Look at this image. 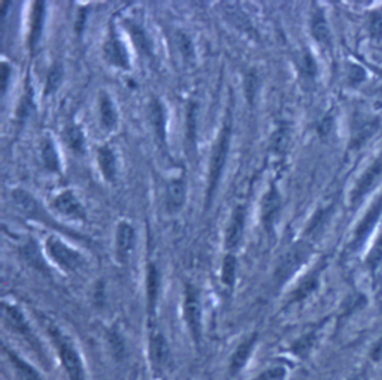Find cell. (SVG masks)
I'll list each match as a JSON object with an SVG mask.
<instances>
[{
  "instance_id": "cell-1",
  "label": "cell",
  "mask_w": 382,
  "mask_h": 380,
  "mask_svg": "<svg viewBox=\"0 0 382 380\" xmlns=\"http://www.w3.org/2000/svg\"><path fill=\"white\" fill-rule=\"evenodd\" d=\"M48 333L51 336L57 355L64 367V372L69 380H87L85 367L83 363L81 354L73 343V340L64 334V331L55 325H50Z\"/></svg>"
},
{
  "instance_id": "cell-2",
  "label": "cell",
  "mask_w": 382,
  "mask_h": 380,
  "mask_svg": "<svg viewBox=\"0 0 382 380\" xmlns=\"http://www.w3.org/2000/svg\"><path fill=\"white\" fill-rule=\"evenodd\" d=\"M230 119L226 122L224 128L218 136L217 144H215L212 156H211V162H209V183H208V197L207 201L208 204L212 201L214 193L217 192L220 179L224 171V165H226L227 160V154H229V147H230Z\"/></svg>"
},
{
  "instance_id": "cell-3",
  "label": "cell",
  "mask_w": 382,
  "mask_h": 380,
  "mask_svg": "<svg viewBox=\"0 0 382 380\" xmlns=\"http://www.w3.org/2000/svg\"><path fill=\"white\" fill-rule=\"evenodd\" d=\"M311 251L312 249L308 242L300 241L284 253L275 270V281L279 286L288 281L303 267V264L311 256Z\"/></svg>"
},
{
  "instance_id": "cell-4",
  "label": "cell",
  "mask_w": 382,
  "mask_h": 380,
  "mask_svg": "<svg viewBox=\"0 0 382 380\" xmlns=\"http://www.w3.org/2000/svg\"><path fill=\"white\" fill-rule=\"evenodd\" d=\"M184 319L187 324L190 337L196 346L202 340V303L199 290L193 285H185L184 290Z\"/></svg>"
},
{
  "instance_id": "cell-5",
  "label": "cell",
  "mask_w": 382,
  "mask_h": 380,
  "mask_svg": "<svg viewBox=\"0 0 382 380\" xmlns=\"http://www.w3.org/2000/svg\"><path fill=\"white\" fill-rule=\"evenodd\" d=\"M46 251L55 264L66 271H76L84 264L81 253L71 249L57 237H50L46 240Z\"/></svg>"
},
{
  "instance_id": "cell-6",
  "label": "cell",
  "mask_w": 382,
  "mask_h": 380,
  "mask_svg": "<svg viewBox=\"0 0 382 380\" xmlns=\"http://www.w3.org/2000/svg\"><path fill=\"white\" fill-rule=\"evenodd\" d=\"M150 361L155 374H162L171 365V347L162 333H153L150 337Z\"/></svg>"
},
{
  "instance_id": "cell-7",
  "label": "cell",
  "mask_w": 382,
  "mask_h": 380,
  "mask_svg": "<svg viewBox=\"0 0 382 380\" xmlns=\"http://www.w3.org/2000/svg\"><path fill=\"white\" fill-rule=\"evenodd\" d=\"M54 208L57 213H60L63 217L73 219V220H84L85 219V208L78 201L75 193L71 190H66L58 195L54 199Z\"/></svg>"
},
{
  "instance_id": "cell-8",
  "label": "cell",
  "mask_w": 382,
  "mask_h": 380,
  "mask_svg": "<svg viewBox=\"0 0 382 380\" xmlns=\"http://www.w3.org/2000/svg\"><path fill=\"white\" fill-rule=\"evenodd\" d=\"M103 54L107 62L116 67H120V69L127 71L130 67V60L129 56H127L125 47L123 45L121 39L114 32H111L110 38H107V41L103 47Z\"/></svg>"
},
{
  "instance_id": "cell-9",
  "label": "cell",
  "mask_w": 382,
  "mask_h": 380,
  "mask_svg": "<svg viewBox=\"0 0 382 380\" xmlns=\"http://www.w3.org/2000/svg\"><path fill=\"white\" fill-rule=\"evenodd\" d=\"M245 216H247V210L243 206H238L233 210L226 229V249L234 250L241 245L245 231Z\"/></svg>"
},
{
  "instance_id": "cell-10",
  "label": "cell",
  "mask_w": 382,
  "mask_h": 380,
  "mask_svg": "<svg viewBox=\"0 0 382 380\" xmlns=\"http://www.w3.org/2000/svg\"><path fill=\"white\" fill-rule=\"evenodd\" d=\"M281 211V197L277 188H270L261 199V222L264 229L270 232L275 226L278 214Z\"/></svg>"
},
{
  "instance_id": "cell-11",
  "label": "cell",
  "mask_w": 382,
  "mask_h": 380,
  "mask_svg": "<svg viewBox=\"0 0 382 380\" xmlns=\"http://www.w3.org/2000/svg\"><path fill=\"white\" fill-rule=\"evenodd\" d=\"M257 343V334L248 336L247 338H243L239 343V346L234 349V352L230 359V365H229V372L232 376H238L245 365L248 364L250 356L252 355V350L256 347Z\"/></svg>"
},
{
  "instance_id": "cell-12",
  "label": "cell",
  "mask_w": 382,
  "mask_h": 380,
  "mask_svg": "<svg viewBox=\"0 0 382 380\" xmlns=\"http://www.w3.org/2000/svg\"><path fill=\"white\" fill-rule=\"evenodd\" d=\"M134 242H136L134 228L129 222H120L119 228H116L115 247H116V255H119L121 261H125L129 258V255L134 249Z\"/></svg>"
},
{
  "instance_id": "cell-13",
  "label": "cell",
  "mask_w": 382,
  "mask_h": 380,
  "mask_svg": "<svg viewBox=\"0 0 382 380\" xmlns=\"http://www.w3.org/2000/svg\"><path fill=\"white\" fill-rule=\"evenodd\" d=\"M3 317H5V322L11 327L15 333L27 338L28 342H33L31 325H28L23 311L19 310L17 306L5 303L3 304Z\"/></svg>"
},
{
  "instance_id": "cell-14",
  "label": "cell",
  "mask_w": 382,
  "mask_h": 380,
  "mask_svg": "<svg viewBox=\"0 0 382 380\" xmlns=\"http://www.w3.org/2000/svg\"><path fill=\"white\" fill-rule=\"evenodd\" d=\"M187 197V186H185L184 179H173L168 184V192H166V202H168V210L175 214L178 213L185 204Z\"/></svg>"
},
{
  "instance_id": "cell-15",
  "label": "cell",
  "mask_w": 382,
  "mask_h": 380,
  "mask_svg": "<svg viewBox=\"0 0 382 380\" xmlns=\"http://www.w3.org/2000/svg\"><path fill=\"white\" fill-rule=\"evenodd\" d=\"M3 350H5V354L8 355L9 361H11V364L14 365L15 372L19 376V379H21V380H44L41 373H39L32 364H28L26 359H23L21 356L17 355L14 350L8 349L6 346L3 347Z\"/></svg>"
},
{
  "instance_id": "cell-16",
  "label": "cell",
  "mask_w": 382,
  "mask_h": 380,
  "mask_svg": "<svg viewBox=\"0 0 382 380\" xmlns=\"http://www.w3.org/2000/svg\"><path fill=\"white\" fill-rule=\"evenodd\" d=\"M381 172H382V154L376 159V162L366 171V174L363 175V177H361V180L358 181L354 192H352V195H351V201L357 202L361 197H363L365 193H367L369 189L372 188V184L375 183L376 177Z\"/></svg>"
},
{
  "instance_id": "cell-17",
  "label": "cell",
  "mask_w": 382,
  "mask_h": 380,
  "mask_svg": "<svg viewBox=\"0 0 382 380\" xmlns=\"http://www.w3.org/2000/svg\"><path fill=\"white\" fill-rule=\"evenodd\" d=\"M317 342H318V328L312 329L309 333L303 334L300 338H297L296 342L291 345L290 352L296 358L306 359L312 354V350L315 349Z\"/></svg>"
},
{
  "instance_id": "cell-18",
  "label": "cell",
  "mask_w": 382,
  "mask_h": 380,
  "mask_svg": "<svg viewBox=\"0 0 382 380\" xmlns=\"http://www.w3.org/2000/svg\"><path fill=\"white\" fill-rule=\"evenodd\" d=\"M160 292V274L159 270L154 264L148 265L146 270V299H148V311L154 313L157 307V299H159Z\"/></svg>"
},
{
  "instance_id": "cell-19",
  "label": "cell",
  "mask_w": 382,
  "mask_h": 380,
  "mask_svg": "<svg viewBox=\"0 0 382 380\" xmlns=\"http://www.w3.org/2000/svg\"><path fill=\"white\" fill-rule=\"evenodd\" d=\"M99 115H101V123L106 131H112L116 126V122H119V117H116V110L111 96L105 92H102L99 96Z\"/></svg>"
},
{
  "instance_id": "cell-20",
  "label": "cell",
  "mask_w": 382,
  "mask_h": 380,
  "mask_svg": "<svg viewBox=\"0 0 382 380\" xmlns=\"http://www.w3.org/2000/svg\"><path fill=\"white\" fill-rule=\"evenodd\" d=\"M97 160H99V167L103 174L105 180L114 183L116 179V159L111 147H101L97 153Z\"/></svg>"
},
{
  "instance_id": "cell-21",
  "label": "cell",
  "mask_w": 382,
  "mask_h": 380,
  "mask_svg": "<svg viewBox=\"0 0 382 380\" xmlns=\"http://www.w3.org/2000/svg\"><path fill=\"white\" fill-rule=\"evenodd\" d=\"M381 211H382V198L375 204L374 207L369 210V213L366 214V217L363 219V222L360 223V226L356 232V241H354L356 245H360V242L369 236V232L372 231V228H374L378 217L381 216Z\"/></svg>"
},
{
  "instance_id": "cell-22",
  "label": "cell",
  "mask_w": 382,
  "mask_h": 380,
  "mask_svg": "<svg viewBox=\"0 0 382 380\" xmlns=\"http://www.w3.org/2000/svg\"><path fill=\"white\" fill-rule=\"evenodd\" d=\"M12 198H14L15 206L19 210H21L23 213H26L27 216L36 217V214L39 213V204H37V201L32 197L31 193L23 190V189H17L12 193Z\"/></svg>"
},
{
  "instance_id": "cell-23",
  "label": "cell",
  "mask_w": 382,
  "mask_h": 380,
  "mask_svg": "<svg viewBox=\"0 0 382 380\" xmlns=\"http://www.w3.org/2000/svg\"><path fill=\"white\" fill-rule=\"evenodd\" d=\"M318 271H313L311 276L303 279L302 283L297 286V289L293 292L291 295V303H300V301L306 299L313 294V290L318 288Z\"/></svg>"
},
{
  "instance_id": "cell-24",
  "label": "cell",
  "mask_w": 382,
  "mask_h": 380,
  "mask_svg": "<svg viewBox=\"0 0 382 380\" xmlns=\"http://www.w3.org/2000/svg\"><path fill=\"white\" fill-rule=\"evenodd\" d=\"M44 17H45V5L42 2L35 3L32 14V27H31V47L35 48L39 42L44 28Z\"/></svg>"
},
{
  "instance_id": "cell-25",
  "label": "cell",
  "mask_w": 382,
  "mask_h": 380,
  "mask_svg": "<svg viewBox=\"0 0 382 380\" xmlns=\"http://www.w3.org/2000/svg\"><path fill=\"white\" fill-rule=\"evenodd\" d=\"M150 115H151V122H153L157 136H159L162 142H164V140H166V117H164V110H163L162 104L157 99H153V102H151Z\"/></svg>"
},
{
  "instance_id": "cell-26",
  "label": "cell",
  "mask_w": 382,
  "mask_h": 380,
  "mask_svg": "<svg viewBox=\"0 0 382 380\" xmlns=\"http://www.w3.org/2000/svg\"><path fill=\"white\" fill-rule=\"evenodd\" d=\"M64 141L67 145H69V149L73 150L75 153L78 154L85 153V136L78 126L75 124L67 126L64 131Z\"/></svg>"
},
{
  "instance_id": "cell-27",
  "label": "cell",
  "mask_w": 382,
  "mask_h": 380,
  "mask_svg": "<svg viewBox=\"0 0 382 380\" xmlns=\"http://www.w3.org/2000/svg\"><path fill=\"white\" fill-rule=\"evenodd\" d=\"M129 31H130V36L133 39V42H134V47L138 48V51L141 54H145V56H151V50H153V47H151V41H150V38L148 35L145 33L144 28L138 24H134L132 23V26H129Z\"/></svg>"
},
{
  "instance_id": "cell-28",
  "label": "cell",
  "mask_w": 382,
  "mask_h": 380,
  "mask_svg": "<svg viewBox=\"0 0 382 380\" xmlns=\"http://www.w3.org/2000/svg\"><path fill=\"white\" fill-rule=\"evenodd\" d=\"M312 35L320 44H330V28L322 13H317L312 18Z\"/></svg>"
},
{
  "instance_id": "cell-29",
  "label": "cell",
  "mask_w": 382,
  "mask_h": 380,
  "mask_svg": "<svg viewBox=\"0 0 382 380\" xmlns=\"http://www.w3.org/2000/svg\"><path fill=\"white\" fill-rule=\"evenodd\" d=\"M236 271H238V262L233 255H227L223 261L221 267V281L224 286L233 288L234 281H236Z\"/></svg>"
},
{
  "instance_id": "cell-30",
  "label": "cell",
  "mask_w": 382,
  "mask_h": 380,
  "mask_svg": "<svg viewBox=\"0 0 382 380\" xmlns=\"http://www.w3.org/2000/svg\"><path fill=\"white\" fill-rule=\"evenodd\" d=\"M41 153H42V160L48 170L53 172L60 171V158H58V153L50 140L44 141Z\"/></svg>"
},
{
  "instance_id": "cell-31",
  "label": "cell",
  "mask_w": 382,
  "mask_h": 380,
  "mask_svg": "<svg viewBox=\"0 0 382 380\" xmlns=\"http://www.w3.org/2000/svg\"><path fill=\"white\" fill-rule=\"evenodd\" d=\"M224 6H226V9H224V11H226V15L230 19V23L236 24L239 28H242V31H250V28H251L250 19H248L247 15H245L241 11L236 3L229 2V3H224Z\"/></svg>"
},
{
  "instance_id": "cell-32",
  "label": "cell",
  "mask_w": 382,
  "mask_h": 380,
  "mask_svg": "<svg viewBox=\"0 0 382 380\" xmlns=\"http://www.w3.org/2000/svg\"><path fill=\"white\" fill-rule=\"evenodd\" d=\"M63 80V66L60 63H54L46 75V87H45V94L50 96L53 94L58 87H60Z\"/></svg>"
},
{
  "instance_id": "cell-33",
  "label": "cell",
  "mask_w": 382,
  "mask_h": 380,
  "mask_svg": "<svg viewBox=\"0 0 382 380\" xmlns=\"http://www.w3.org/2000/svg\"><path fill=\"white\" fill-rule=\"evenodd\" d=\"M23 256H24V259L32 267H35L37 270H45V262H44V259L41 256V253H39V250H37V246L35 245L33 241L24 245V247H23Z\"/></svg>"
},
{
  "instance_id": "cell-34",
  "label": "cell",
  "mask_w": 382,
  "mask_h": 380,
  "mask_svg": "<svg viewBox=\"0 0 382 380\" xmlns=\"http://www.w3.org/2000/svg\"><path fill=\"white\" fill-rule=\"evenodd\" d=\"M288 140H290L288 131L286 128H279L272 138V150L278 154H284L287 150Z\"/></svg>"
},
{
  "instance_id": "cell-35",
  "label": "cell",
  "mask_w": 382,
  "mask_h": 380,
  "mask_svg": "<svg viewBox=\"0 0 382 380\" xmlns=\"http://www.w3.org/2000/svg\"><path fill=\"white\" fill-rule=\"evenodd\" d=\"M287 376V370L282 365L277 367H269L264 370L263 373H260L254 380H284Z\"/></svg>"
},
{
  "instance_id": "cell-36",
  "label": "cell",
  "mask_w": 382,
  "mask_h": 380,
  "mask_svg": "<svg viewBox=\"0 0 382 380\" xmlns=\"http://www.w3.org/2000/svg\"><path fill=\"white\" fill-rule=\"evenodd\" d=\"M382 261V236L379 237L378 242L375 245V247L372 249L370 251V255L367 258V264L370 267V270L374 271L378 265H379V262Z\"/></svg>"
},
{
  "instance_id": "cell-37",
  "label": "cell",
  "mask_w": 382,
  "mask_h": 380,
  "mask_svg": "<svg viewBox=\"0 0 382 380\" xmlns=\"http://www.w3.org/2000/svg\"><path fill=\"white\" fill-rule=\"evenodd\" d=\"M180 36H181V42H180V45H181V50H182L184 56L187 57V58L193 57V44H191V41H190V39H189L187 36L182 35V33H181Z\"/></svg>"
},
{
  "instance_id": "cell-38",
  "label": "cell",
  "mask_w": 382,
  "mask_h": 380,
  "mask_svg": "<svg viewBox=\"0 0 382 380\" xmlns=\"http://www.w3.org/2000/svg\"><path fill=\"white\" fill-rule=\"evenodd\" d=\"M345 380H369V372H367V368L357 370V372L351 373Z\"/></svg>"
},
{
  "instance_id": "cell-39",
  "label": "cell",
  "mask_w": 382,
  "mask_h": 380,
  "mask_svg": "<svg viewBox=\"0 0 382 380\" xmlns=\"http://www.w3.org/2000/svg\"><path fill=\"white\" fill-rule=\"evenodd\" d=\"M303 67H305V72L308 75H313L315 74V66H313V62H312V58L311 56H305V58H303Z\"/></svg>"
},
{
  "instance_id": "cell-40",
  "label": "cell",
  "mask_w": 382,
  "mask_h": 380,
  "mask_svg": "<svg viewBox=\"0 0 382 380\" xmlns=\"http://www.w3.org/2000/svg\"><path fill=\"white\" fill-rule=\"evenodd\" d=\"M8 80H9V69H8V65L3 63V65H2V93L6 92Z\"/></svg>"
}]
</instances>
